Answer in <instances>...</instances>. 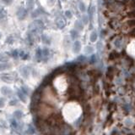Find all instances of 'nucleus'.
<instances>
[{
    "instance_id": "1",
    "label": "nucleus",
    "mask_w": 135,
    "mask_h": 135,
    "mask_svg": "<svg viewBox=\"0 0 135 135\" xmlns=\"http://www.w3.org/2000/svg\"><path fill=\"white\" fill-rule=\"evenodd\" d=\"M34 110L36 112V117L41 120H47L53 114V108L52 105L46 103H39Z\"/></svg>"
},
{
    "instance_id": "2",
    "label": "nucleus",
    "mask_w": 135,
    "mask_h": 135,
    "mask_svg": "<svg viewBox=\"0 0 135 135\" xmlns=\"http://www.w3.org/2000/svg\"><path fill=\"white\" fill-rule=\"evenodd\" d=\"M0 79L4 81V83H11L14 82V77L9 74H3L0 76Z\"/></svg>"
},
{
    "instance_id": "3",
    "label": "nucleus",
    "mask_w": 135,
    "mask_h": 135,
    "mask_svg": "<svg viewBox=\"0 0 135 135\" xmlns=\"http://www.w3.org/2000/svg\"><path fill=\"white\" fill-rule=\"evenodd\" d=\"M80 50H81V43H80L79 41H78V40H76V41L73 43V51L75 54H78V53L80 52Z\"/></svg>"
},
{
    "instance_id": "4",
    "label": "nucleus",
    "mask_w": 135,
    "mask_h": 135,
    "mask_svg": "<svg viewBox=\"0 0 135 135\" xmlns=\"http://www.w3.org/2000/svg\"><path fill=\"white\" fill-rule=\"evenodd\" d=\"M1 93L5 96H11L13 94V91L11 90V88H8V87H3L1 88Z\"/></svg>"
},
{
    "instance_id": "5",
    "label": "nucleus",
    "mask_w": 135,
    "mask_h": 135,
    "mask_svg": "<svg viewBox=\"0 0 135 135\" xmlns=\"http://www.w3.org/2000/svg\"><path fill=\"white\" fill-rule=\"evenodd\" d=\"M125 26L127 28H134L135 27V19H129L125 21Z\"/></svg>"
},
{
    "instance_id": "6",
    "label": "nucleus",
    "mask_w": 135,
    "mask_h": 135,
    "mask_svg": "<svg viewBox=\"0 0 135 135\" xmlns=\"http://www.w3.org/2000/svg\"><path fill=\"white\" fill-rule=\"evenodd\" d=\"M98 39V33L96 31H93L90 35V40L91 43H96Z\"/></svg>"
},
{
    "instance_id": "7",
    "label": "nucleus",
    "mask_w": 135,
    "mask_h": 135,
    "mask_svg": "<svg viewBox=\"0 0 135 135\" xmlns=\"http://www.w3.org/2000/svg\"><path fill=\"white\" fill-rule=\"evenodd\" d=\"M18 97H19V99H20V100L22 101L23 103H25L26 102V95H25V94H24L23 92L21 91V89L20 90H19L18 91Z\"/></svg>"
},
{
    "instance_id": "8",
    "label": "nucleus",
    "mask_w": 135,
    "mask_h": 135,
    "mask_svg": "<svg viewBox=\"0 0 135 135\" xmlns=\"http://www.w3.org/2000/svg\"><path fill=\"white\" fill-rule=\"evenodd\" d=\"M118 56H119V54H118V53H117V51H112V52L109 54V59H110V60H114V59H116L117 58H118Z\"/></svg>"
},
{
    "instance_id": "9",
    "label": "nucleus",
    "mask_w": 135,
    "mask_h": 135,
    "mask_svg": "<svg viewBox=\"0 0 135 135\" xmlns=\"http://www.w3.org/2000/svg\"><path fill=\"white\" fill-rule=\"evenodd\" d=\"M70 36H71L72 39H76L79 38V32L76 29H73V30L70 31Z\"/></svg>"
},
{
    "instance_id": "10",
    "label": "nucleus",
    "mask_w": 135,
    "mask_h": 135,
    "mask_svg": "<svg viewBox=\"0 0 135 135\" xmlns=\"http://www.w3.org/2000/svg\"><path fill=\"white\" fill-rule=\"evenodd\" d=\"M74 26H75V28H76V30H79V31H82V30L84 29V24L82 23V22L79 21V20L75 21Z\"/></svg>"
},
{
    "instance_id": "11",
    "label": "nucleus",
    "mask_w": 135,
    "mask_h": 135,
    "mask_svg": "<svg viewBox=\"0 0 135 135\" xmlns=\"http://www.w3.org/2000/svg\"><path fill=\"white\" fill-rule=\"evenodd\" d=\"M14 116L15 117L16 119H20L22 116H23V112L20 110H15V111L14 112Z\"/></svg>"
},
{
    "instance_id": "12",
    "label": "nucleus",
    "mask_w": 135,
    "mask_h": 135,
    "mask_svg": "<svg viewBox=\"0 0 135 135\" xmlns=\"http://www.w3.org/2000/svg\"><path fill=\"white\" fill-rule=\"evenodd\" d=\"M127 16L129 19H135V9H133L129 10L127 14Z\"/></svg>"
},
{
    "instance_id": "13",
    "label": "nucleus",
    "mask_w": 135,
    "mask_h": 135,
    "mask_svg": "<svg viewBox=\"0 0 135 135\" xmlns=\"http://www.w3.org/2000/svg\"><path fill=\"white\" fill-rule=\"evenodd\" d=\"M79 10L81 11L82 13H84L86 11V5L83 2H80L79 4Z\"/></svg>"
},
{
    "instance_id": "14",
    "label": "nucleus",
    "mask_w": 135,
    "mask_h": 135,
    "mask_svg": "<svg viewBox=\"0 0 135 135\" xmlns=\"http://www.w3.org/2000/svg\"><path fill=\"white\" fill-rule=\"evenodd\" d=\"M89 20H90V18L88 15L84 14L83 16H82V23H83L84 25H87V24L89 23Z\"/></svg>"
},
{
    "instance_id": "15",
    "label": "nucleus",
    "mask_w": 135,
    "mask_h": 135,
    "mask_svg": "<svg viewBox=\"0 0 135 135\" xmlns=\"http://www.w3.org/2000/svg\"><path fill=\"white\" fill-rule=\"evenodd\" d=\"M94 14H95V7L94 6H92V7L90 8L89 9V16L90 19L93 18V16H94Z\"/></svg>"
},
{
    "instance_id": "16",
    "label": "nucleus",
    "mask_w": 135,
    "mask_h": 135,
    "mask_svg": "<svg viewBox=\"0 0 135 135\" xmlns=\"http://www.w3.org/2000/svg\"><path fill=\"white\" fill-rule=\"evenodd\" d=\"M94 51V49H93V48L91 47V46H86L85 48H84V52L86 53V54H91V53Z\"/></svg>"
},
{
    "instance_id": "17",
    "label": "nucleus",
    "mask_w": 135,
    "mask_h": 135,
    "mask_svg": "<svg viewBox=\"0 0 135 135\" xmlns=\"http://www.w3.org/2000/svg\"><path fill=\"white\" fill-rule=\"evenodd\" d=\"M9 67H10V65H7V64H0V71H4Z\"/></svg>"
},
{
    "instance_id": "18",
    "label": "nucleus",
    "mask_w": 135,
    "mask_h": 135,
    "mask_svg": "<svg viewBox=\"0 0 135 135\" xmlns=\"http://www.w3.org/2000/svg\"><path fill=\"white\" fill-rule=\"evenodd\" d=\"M10 123H11V125H12L13 128H18V123H17L15 119H12V120L10 121Z\"/></svg>"
},
{
    "instance_id": "19",
    "label": "nucleus",
    "mask_w": 135,
    "mask_h": 135,
    "mask_svg": "<svg viewBox=\"0 0 135 135\" xmlns=\"http://www.w3.org/2000/svg\"><path fill=\"white\" fill-rule=\"evenodd\" d=\"M26 133H28L29 135H31V134H33V133H35V131H34V128H32L31 126H29V128H28V129H27Z\"/></svg>"
},
{
    "instance_id": "20",
    "label": "nucleus",
    "mask_w": 135,
    "mask_h": 135,
    "mask_svg": "<svg viewBox=\"0 0 135 135\" xmlns=\"http://www.w3.org/2000/svg\"><path fill=\"white\" fill-rule=\"evenodd\" d=\"M128 35H129L130 37H132V38H135V27L134 28H132L131 30H130L129 32H128Z\"/></svg>"
},
{
    "instance_id": "21",
    "label": "nucleus",
    "mask_w": 135,
    "mask_h": 135,
    "mask_svg": "<svg viewBox=\"0 0 135 135\" xmlns=\"http://www.w3.org/2000/svg\"><path fill=\"white\" fill-rule=\"evenodd\" d=\"M65 15L67 16V18L68 19H71L72 17H73V14H72V12L70 10H67L65 12Z\"/></svg>"
},
{
    "instance_id": "22",
    "label": "nucleus",
    "mask_w": 135,
    "mask_h": 135,
    "mask_svg": "<svg viewBox=\"0 0 135 135\" xmlns=\"http://www.w3.org/2000/svg\"><path fill=\"white\" fill-rule=\"evenodd\" d=\"M21 91L24 93V94H25V95H28V94H29V89L26 88V87H25V86L22 87V88H21Z\"/></svg>"
},
{
    "instance_id": "23",
    "label": "nucleus",
    "mask_w": 135,
    "mask_h": 135,
    "mask_svg": "<svg viewBox=\"0 0 135 135\" xmlns=\"http://www.w3.org/2000/svg\"><path fill=\"white\" fill-rule=\"evenodd\" d=\"M128 4L132 9H135V0H130L128 2Z\"/></svg>"
},
{
    "instance_id": "24",
    "label": "nucleus",
    "mask_w": 135,
    "mask_h": 135,
    "mask_svg": "<svg viewBox=\"0 0 135 135\" xmlns=\"http://www.w3.org/2000/svg\"><path fill=\"white\" fill-rule=\"evenodd\" d=\"M23 71H25V72H22V74H23V76L25 77H27L29 76V71L27 70L26 67L23 69Z\"/></svg>"
},
{
    "instance_id": "25",
    "label": "nucleus",
    "mask_w": 135,
    "mask_h": 135,
    "mask_svg": "<svg viewBox=\"0 0 135 135\" xmlns=\"http://www.w3.org/2000/svg\"><path fill=\"white\" fill-rule=\"evenodd\" d=\"M5 104V99L4 98H0V108H3Z\"/></svg>"
},
{
    "instance_id": "26",
    "label": "nucleus",
    "mask_w": 135,
    "mask_h": 135,
    "mask_svg": "<svg viewBox=\"0 0 135 135\" xmlns=\"http://www.w3.org/2000/svg\"><path fill=\"white\" fill-rule=\"evenodd\" d=\"M85 59H86V58L84 55H79L78 58V60H79V61H84Z\"/></svg>"
},
{
    "instance_id": "27",
    "label": "nucleus",
    "mask_w": 135,
    "mask_h": 135,
    "mask_svg": "<svg viewBox=\"0 0 135 135\" xmlns=\"http://www.w3.org/2000/svg\"><path fill=\"white\" fill-rule=\"evenodd\" d=\"M17 102H18L17 99H13V100H11L10 102H9V104H10V105H16Z\"/></svg>"
},
{
    "instance_id": "28",
    "label": "nucleus",
    "mask_w": 135,
    "mask_h": 135,
    "mask_svg": "<svg viewBox=\"0 0 135 135\" xmlns=\"http://www.w3.org/2000/svg\"><path fill=\"white\" fill-rule=\"evenodd\" d=\"M96 55H92V56H91L90 61L93 63V62H95V61H96Z\"/></svg>"
},
{
    "instance_id": "29",
    "label": "nucleus",
    "mask_w": 135,
    "mask_h": 135,
    "mask_svg": "<svg viewBox=\"0 0 135 135\" xmlns=\"http://www.w3.org/2000/svg\"><path fill=\"white\" fill-rule=\"evenodd\" d=\"M0 37H1V34H0Z\"/></svg>"
}]
</instances>
